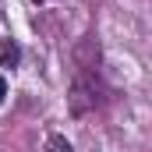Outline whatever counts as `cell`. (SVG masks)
<instances>
[{
  "mask_svg": "<svg viewBox=\"0 0 152 152\" xmlns=\"http://www.w3.org/2000/svg\"><path fill=\"white\" fill-rule=\"evenodd\" d=\"M18 60H21L18 42H14V39H4V42H0V67H18Z\"/></svg>",
  "mask_w": 152,
  "mask_h": 152,
  "instance_id": "obj_1",
  "label": "cell"
},
{
  "mask_svg": "<svg viewBox=\"0 0 152 152\" xmlns=\"http://www.w3.org/2000/svg\"><path fill=\"white\" fill-rule=\"evenodd\" d=\"M46 149H50V152H71V142H64L60 134H53V138L46 142Z\"/></svg>",
  "mask_w": 152,
  "mask_h": 152,
  "instance_id": "obj_2",
  "label": "cell"
},
{
  "mask_svg": "<svg viewBox=\"0 0 152 152\" xmlns=\"http://www.w3.org/2000/svg\"><path fill=\"white\" fill-rule=\"evenodd\" d=\"M4 96H7V81L0 78V103H4Z\"/></svg>",
  "mask_w": 152,
  "mask_h": 152,
  "instance_id": "obj_3",
  "label": "cell"
},
{
  "mask_svg": "<svg viewBox=\"0 0 152 152\" xmlns=\"http://www.w3.org/2000/svg\"><path fill=\"white\" fill-rule=\"evenodd\" d=\"M36 4H50V0H36Z\"/></svg>",
  "mask_w": 152,
  "mask_h": 152,
  "instance_id": "obj_4",
  "label": "cell"
}]
</instances>
